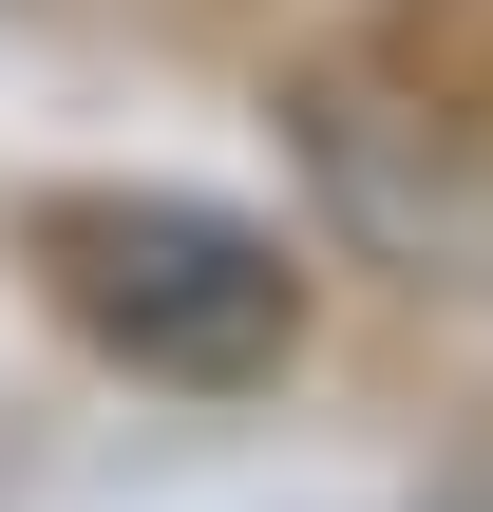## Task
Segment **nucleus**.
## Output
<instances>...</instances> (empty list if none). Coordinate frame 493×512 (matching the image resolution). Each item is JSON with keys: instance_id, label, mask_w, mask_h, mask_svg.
Instances as JSON below:
<instances>
[{"instance_id": "1", "label": "nucleus", "mask_w": 493, "mask_h": 512, "mask_svg": "<svg viewBox=\"0 0 493 512\" xmlns=\"http://www.w3.org/2000/svg\"><path fill=\"white\" fill-rule=\"evenodd\" d=\"M57 285H76V323L114 342V361H152V380H266L285 361V323H304V266L266 247V228H228V209H76L57 228Z\"/></svg>"}]
</instances>
